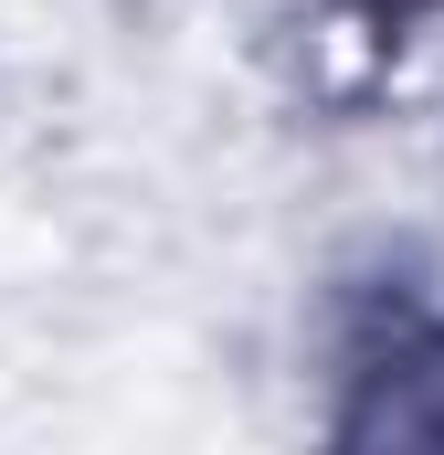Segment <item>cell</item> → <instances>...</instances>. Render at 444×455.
Segmentation results:
<instances>
[{"label":"cell","instance_id":"6da1fadb","mask_svg":"<svg viewBox=\"0 0 444 455\" xmlns=\"http://www.w3.org/2000/svg\"><path fill=\"white\" fill-rule=\"evenodd\" d=\"M424 11H444V0H360V21H381V32H402V21H424Z\"/></svg>","mask_w":444,"mask_h":455}]
</instances>
